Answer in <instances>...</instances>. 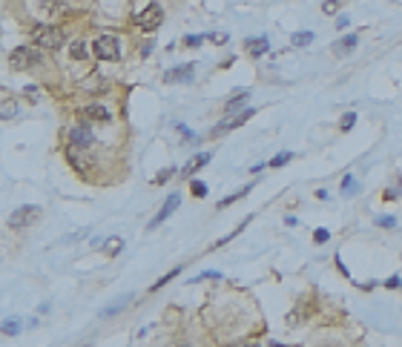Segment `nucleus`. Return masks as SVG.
Wrapping results in <instances>:
<instances>
[{
  "mask_svg": "<svg viewBox=\"0 0 402 347\" xmlns=\"http://www.w3.org/2000/svg\"><path fill=\"white\" fill-rule=\"evenodd\" d=\"M32 40H35L37 49H61L66 43V35H63L58 26H46V23H37L32 29Z\"/></svg>",
  "mask_w": 402,
  "mask_h": 347,
  "instance_id": "1",
  "label": "nucleus"
},
{
  "mask_svg": "<svg viewBox=\"0 0 402 347\" xmlns=\"http://www.w3.org/2000/svg\"><path fill=\"white\" fill-rule=\"evenodd\" d=\"M161 20H164V9H161L158 3H150V6H144L141 12L132 15V26L144 29V32H155L161 26Z\"/></svg>",
  "mask_w": 402,
  "mask_h": 347,
  "instance_id": "2",
  "label": "nucleus"
},
{
  "mask_svg": "<svg viewBox=\"0 0 402 347\" xmlns=\"http://www.w3.org/2000/svg\"><path fill=\"white\" fill-rule=\"evenodd\" d=\"M37 218H40V207H35V204L15 207L12 215H9V227L12 230H23V227H29V224H35Z\"/></svg>",
  "mask_w": 402,
  "mask_h": 347,
  "instance_id": "3",
  "label": "nucleus"
},
{
  "mask_svg": "<svg viewBox=\"0 0 402 347\" xmlns=\"http://www.w3.org/2000/svg\"><path fill=\"white\" fill-rule=\"evenodd\" d=\"M35 63H40V55H37V49H32V46H18L15 52L9 55V66L12 69H32Z\"/></svg>",
  "mask_w": 402,
  "mask_h": 347,
  "instance_id": "4",
  "label": "nucleus"
},
{
  "mask_svg": "<svg viewBox=\"0 0 402 347\" xmlns=\"http://www.w3.org/2000/svg\"><path fill=\"white\" fill-rule=\"evenodd\" d=\"M92 52L101 61H118L121 58V49H118V40L112 35H101L95 43H92Z\"/></svg>",
  "mask_w": 402,
  "mask_h": 347,
  "instance_id": "5",
  "label": "nucleus"
},
{
  "mask_svg": "<svg viewBox=\"0 0 402 347\" xmlns=\"http://www.w3.org/2000/svg\"><path fill=\"white\" fill-rule=\"evenodd\" d=\"M178 204H181V195H178V192H172V195L167 198V201H164V207L158 210V215H155V218H152V221L147 224V230H155L158 224H164L172 213H175V210H178Z\"/></svg>",
  "mask_w": 402,
  "mask_h": 347,
  "instance_id": "6",
  "label": "nucleus"
},
{
  "mask_svg": "<svg viewBox=\"0 0 402 347\" xmlns=\"http://www.w3.org/2000/svg\"><path fill=\"white\" fill-rule=\"evenodd\" d=\"M92 141H95V135H92L90 124H80L69 132V146H75V150H86V146H92Z\"/></svg>",
  "mask_w": 402,
  "mask_h": 347,
  "instance_id": "7",
  "label": "nucleus"
},
{
  "mask_svg": "<svg viewBox=\"0 0 402 347\" xmlns=\"http://www.w3.org/2000/svg\"><path fill=\"white\" fill-rule=\"evenodd\" d=\"M193 72H196V66L193 63H184V66H175V69L167 72L164 80L167 83H187V80H193Z\"/></svg>",
  "mask_w": 402,
  "mask_h": 347,
  "instance_id": "8",
  "label": "nucleus"
},
{
  "mask_svg": "<svg viewBox=\"0 0 402 347\" xmlns=\"http://www.w3.org/2000/svg\"><path fill=\"white\" fill-rule=\"evenodd\" d=\"M253 118V109H244L239 118H233L230 124H221V126H215L213 129V138H218V135H224V132H230V129H239V126H244L247 121Z\"/></svg>",
  "mask_w": 402,
  "mask_h": 347,
  "instance_id": "9",
  "label": "nucleus"
},
{
  "mask_svg": "<svg viewBox=\"0 0 402 347\" xmlns=\"http://www.w3.org/2000/svg\"><path fill=\"white\" fill-rule=\"evenodd\" d=\"M244 46L250 49V55H253V58H261V55H264V52L270 49L267 37H247V40H244Z\"/></svg>",
  "mask_w": 402,
  "mask_h": 347,
  "instance_id": "10",
  "label": "nucleus"
},
{
  "mask_svg": "<svg viewBox=\"0 0 402 347\" xmlns=\"http://www.w3.org/2000/svg\"><path fill=\"white\" fill-rule=\"evenodd\" d=\"M356 43H359V35H345L342 40H336V43H333V55H348Z\"/></svg>",
  "mask_w": 402,
  "mask_h": 347,
  "instance_id": "11",
  "label": "nucleus"
},
{
  "mask_svg": "<svg viewBox=\"0 0 402 347\" xmlns=\"http://www.w3.org/2000/svg\"><path fill=\"white\" fill-rule=\"evenodd\" d=\"M83 115L90 118V121H109V109L101 107V104H90V107L83 109Z\"/></svg>",
  "mask_w": 402,
  "mask_h": 347,
  "instance_id": "12",
  "label": "nucleus"
},
{
  "mask_svg": "<svg viewBox=\"0 0 402 347\" xmlns=\"http://www.w3.org/2000/svg\"><path fill=\"white\" fill-rule=\"evenodd\" d=\"M207 161H210V152H201L198 158H193V161H190V164H187V167L181 169V175H187V178H190V175H193L196 169H201V167H204Z\"/></svg>",
  "mask_w": 402,
  "mask_h": 347,
  "instance_id": "13",
  "label": "nucleus"
},
{
  "mask_svg": "<svg viewBox=\"0 0 402 347\" xmlns=\"http://www.w3.org/2000/svg\"><path fill=\"white\" fill-rule=\"evenodd\" d=\"M247 98H250V92H239L236 98H230V101H227V107H224V115H233L239 107H244V101H247Z\"/></svg>",
  "mask_w": 402,
  "mask_h": 347,
  "instance_id": "14",
  "label": "nucleus"
},
{
  "mask_svg": "<svg viewBox=\"0 0 402 347\" xmlns=\"http://www.w3.org/2000/svg\"><path fill=\"white\" fill-rule=\"evenodd\" d=\"M69 55L75 58V61H83V58H90V49H86L83 40H72V43H69Z\"/></svg>",
  "mask_w": 402,
  "mask_h": 347,
  "instance_id": "15",
  "label": "nucleus"
},
{
  "mask_svg": "<svg viewBox=\"0 0 402 347\" xmlns=\"http://www.w3.org/2000/svg\"><path fill=\"white\" fill-rule=\"evenodd\" d=\"M0 333H3V336H18L20 333V321L18 319H6L3 324H0Z\"/></svg>",
  "mask_w": 402,
  "mask_h": 347,
  "instance_id": "16",
  "label": "nucleus"
},
{
  "mask_svg": "<svg viewBox=\"0 0 402 347\" xmlns=\"http://www.w3.org/2000/svg\"><path fill=\"white\" fill-rule=\"evenodd\" d=\"M129 302H132V295H121L118 302H112L107 310H104V316H115V313H121L124 310V304H129Z\"/></svg>",
  "mask_w": 402,
  "mask_h": 347,
  "instance_id": "17",
  "label": "nucleus"
},
{
  "mask_svg": "<svg viewBox=\"0 0 402 347\" xmlns=\"http://www.w3.org/2000/svg\"><path fill=\"white\" fill-rule=\"evenodd\" d=\"M18 115V104L15 101H6V104H0V121H6V118H15Z\"/></svg>",
  "mask_w": 402,
  "mask_h": 347,
  "instance_id": "18",
  "label": "nucleus"
},
{
  "mask_svg": "<svg viewBox=\"0 0 402 347\" xmlns=\"http://www.w3.org/2000/svg\"><path fill=\"white\" fill-rule=\"evenodd\" d=\"M290 43H293V46H307V43H313V32H296V35L290 37Z\"/></svg>",
  "mask_w": 402,
  "mask_h": 347,
  "instance_id": "19",
  "label": "nucleus"
},
{
  "mask_svg": "<svg viewBox=\"0 0 402 347\" xmlns=\"http://www.w3.org/2000/svg\"><path fill=\"white\" fill-rule=\"evenodd\" d=\"M247 192H250V187H244V189H236L233 195H227V198H224V201H218V210H221V207H230L233 201H239V198H244V195H247Z\"/></svg>",
  "mask_w": 402,
  "mask_h": 347,
  "instance_id": "20",
  "label": "nucleus"
},
{
  "mask_svg": "<svg viewBox=\"0 0 402 347\" xmlns=\"http://www.w3.org/2000/svg\"><path fill=\"white\" fill-rule=\"evenodd\" d=\"M178 273H181V267L170 270V273H167V276H161L158 281H155V284H152V290H161V287H164V284H170V281H172V278H175V276H178Z\"/></svg>",
  "mask_w": 402,
  "mask_h": 347,
  "instance_id": "21",
  "label": "nucleus"
},
{
  "mask_svg": "<svg viewBox=\"0 0 402 347\" xmlns=\"http://www.w3.org/2000/svg\"><path fill=\"white\" fill-rule=\"evenodd\" d=\"M290 158H293L290 152H279V155H276V158H273V161H270L267 167H273V169H276V167H285V164H287V161H290Z\"/></svg>",
  "mask_w": 402,
  "mask_h": 347,
  "instance_id": "22",
  "label": "nucleus"
},
{
  "mask_svg": "<svg viewBox=\"0 0 402 347\" xmlns=\"http://www.w3.org/2000/svg\"><path fill=\"white\" fill-rule=\"evenodd\" d=\"M342 189H345V195H353V192H356V178H353V175H345Z\"/></svg>",
  "mask_w": 402,
  "mask_h": 347,
  "instance_id": "23",
  "label": "nucleus"
},
{
  "mask_svg": "<svg viewBox=\"0 0 402 347\" xmlns=\"http://www.w3.org/2000/svg\"><path fill=\"white\" fill-rule=\"evenodd\" d=\"M193 195H196V198H204L207 195V184H204V181H193Z\"/></svg>",
  "mask_w": 402,
  "mask_h": 347,
  "instance_id": "24",
  "label": "nucleus"
},
{
  "mask_svg": "<svg viewBox=\"0 0 402 347\" xmlns=\"http://www.w3.org/2000/svg\"><path fill=\"white\" fill-rule=\"evenodd\" d=\"M23 95H26V98H32V104H37V98H40L37 86H32V83H29V86H23Z\"/></svg>",
  "mask_w": 402,
  "mask_h": 347,
  "instance_id": "25",
  "label": "nucleus"
},
{
  "mask_svg": "<svg viewBox=\"0 0 402 347\" xmlns=\"http://www.w3.org/2000/svg\"><path fill=\"white\" fill-rule=\"evenodd\" d=\"M328 238H331V235H328V230H325V227H319V230L313 232V241H316V244H325Z\"/></svg>",
  "mask_w": 402,
  "mask_h": 347,
  "instance_id": "26",
  "label": "nucleus"
},
{
  "mask_svg": "<svg viewBox=\"0 0 402 347\" xmlns=\"http://www.w3.org/2000/svg\"><path fill=\"white\" fill-rule=\"evenodd\" d=\"M204 278H221V273H213V270H207V273H198V276L193 278V284H198V281H204Z\"/></svg>",
  "mask_w": 402,
  "mask_h": 347,
  "instance_id": "27",
  "label": "nucleus"
},
{
  "mask_svg": "<svg viewBox=\"0 0 402 347\" xmlns=\"http://www.w3.org/2000/svg\"><path fill=\"white\" fill-rule=\"evenodd\" d=\"M336 9H339V3H336V0H325V6H322L325 15H336Z\"/></svg>",
  "mask_w": 402,
  "mask_h": 347,
  "instance_id": "28",
  "label": "nucleus"
},
{
  "mask_svg": "<svg viewBox=\"0 0 402 347\" xmlns=\"http://www.w3.org/2000/svg\"><path fill=\"white\" fill-rule=\"evenodd\" d=\"M376 224H379V227H388V230H391V227H396V221H393L391 215H379V218H376Z\"/></svg>",
  "mask_w": 402,
  "mask_h": 347,
  "instance_id": "29",
  "label": "nucleus"
},
{
  "mask_svg": "<svg viewBox=\"0 0 402 347\" xmlns=\"http://www.w3.org/2000/svg\"><path fill=\"white\" fill-rule=\"evenodd\" d=\"M121 247H124V241H121V238H112V244L107 247V256H115V253H118Z\"/></svg>",
  "mask_w": 402,
  "mask_h": 347,
  "instance_id": "30",
  "label": "nucleus"
},
{
  "mask_svg": "<svg viewBox=\"0 0 402 347\" xmlns=\"http://www.w3.org/2000/svg\"><path fill=\"white\" fill-rule=\"evenodd\" d=\"M201 40H204L201 35H187L184 37V46H201Z\"/></svg>",
  "mask_w": 402,
  "mask_h": 347,
  "instance_id": "31",
  "label": "nucleus"
},
{
  "mask_svg": "<svg viewBox=\"0 0 402 347\" xmlns=\"http://www.w3.org/2000/svg\"><path fill=\"white\" fill-rule=\"evenodd\" d=\"M353 121H356V115H353V112H348V115L342 118V129H350V126H353Z\"/></svg>",
  "mask_w": 402,
  "mask_h": 347,
  "instance_id": "32",
  "label": "nucleus"
},
{
  "mask_svg": "<svg viewBox=\"0 0 402 347\" xmlns=\"http://www.w3.org/2000/svg\"><path fill=\"white\" fill-rule=\"evenodd\" d=\"M172 172H175V169H172V167H170V169H164V172H161V175H158V178H155V184H164V181H167V178H170V175H172Z\"/></svg>",
  "mask_w": 402,
  "mask_h": 347,
  "instance_id": "33",
  "label": "nucleus"
},
{
  "mask_svg": "<svg viewBox=\"0 0 402 347\" xmlns=\"http://www.w3.org/2000/svg\"><path fill=\"white\" fill-rule=\"evenodd\" d=\"M399 284H402V281H399V276H391L388 281H385V287H391V290H396Z\"/></svg>",
  "mask_w": 402,
  "mask_h": 347,
  "instance_id": "34",
  "label": "nucleus"
},
{
  "mask_svg": "<svg viewBox=\"0 0 402 347\" xmlns=\"http://www.w3.org/2000/svg\"><path fill=\"white\" fill-rule=\"evenodd\" d=\"M210 40L213 43H227V35H210Z\"/></svg>",
  "mask_w": 402,
  "mask_h": 347,
  "instance_id": "35",
  "label": "nucleus"
}]
</instances>
